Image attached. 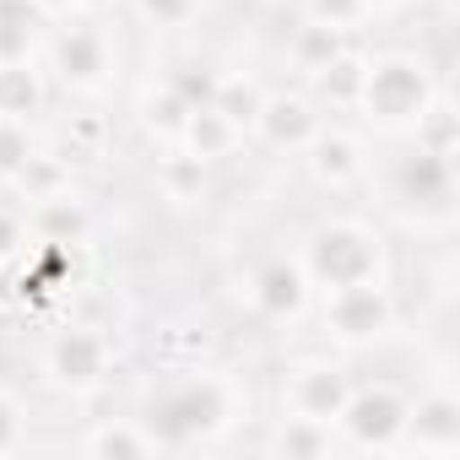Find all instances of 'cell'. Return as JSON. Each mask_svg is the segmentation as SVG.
Segmentation results:
<instances>
[{
  "label": "cell",
  "instance_id": "cell-26",
  "mask_svg": "<svg viewBox=\"0 0 460 460\" xmlns=\"http://www.w3.org/2000/svg\"><path fill=\"white\" fill-rule=\"evenodd\" d=\"M411 130H417V141H422V146H433V152L455 157V109H449V98H433Z\"/></svg>",
  "mask_w": 460,
  "mask_h": 460
},
{
  "label": "cell",
  "instance_id": "cell-23",
  "mask_svg": "<svg viewBox=\"0 0 460 460\" xmlns=\"http://www.w3.org/2000/svg\"><path fill=\"white\" fill-rule=\"evenodd\" d=\"M190 109H195V103H190L173 82H163V87H152V93H146V103H141V125H146L152 136L173 141V136H179V125L190 119Z\"/></svg>",
  "mask_w": 460,
  "mask_h": 460
},
{
  "label": "cell",
  "instance_id": "cell-19",
  "mask_svg": "<svg viewBox=\"0 0 460 460\" xmlns=\"http://www.w3.org/2000/svg\"><path fill=\"white\" fill-rule=\"evenodd\" d=\"M363 71H368V55H358V49H341L320 76H309L314 82V93H320V103H331V109H358V87H363Z\"/></svg>",
  "mask_w": 460,
  "mask_h": 460
},
{
  "label": "cell",
  "instance_id": "cell-32",
  "mask_svg": "<svg viewBox=\"0 0 460 460\" xmlns=\"http://www.w3.org/2000/svg\"><path fill=\"white\" fill-rule=\"evenodd\" d=\"M168 82H173V87H179V93H184L190 103H206V98H211V82H217V76H206V66H184V71H173Z\"/></svg>",
  "mask_w": 460,
  "mask_h": 460
},
{
  "label": "cell",
  "instance_id": "cell-15",
  "mask_svg": "<svg viewBox=\"0 0 460 460\" xmlns=\"http://www.w3.org/2000/svg\"><path fill=\"white\" fill-rule=\"evenodd\" d=\"M239 136H244V130H234V125H227L211 103H195L173 141H179V152H184V157H195V163H206V168H211V163H222L227 152L239 146Z\"/></svg>",
  "mask_w": 460,
  "mask_h": 460
},
{
  "label": "cell",
  "instance_id": "cell-20",
  "mask_svg": "<svg viewBox=\"0 0 460 460\" xmlns=\"http://www.w3.org/2000/svg\"><path fill=\"white\" fill-rule=\"evenodd\" d=\"M341 49H347V33H341V28H325V22H304V28L293 33V44H288L293 66H298L304 76H320Z\"/></svg>",
  "mask_w": 460,
  "mask_h": 460
},
{
  "label": "cell",
  "instance_id": "cell-14",
  "mask_svg": "<svg viewBox=\"0 0 460 460\" xmlns=\"http://www.w3.org/2000/svg\"><path fill=\"white\" fill-rule=\"evenodd\" d=\"M93 234V211L82 200V190H55L44 200H33L28 211V239H49V244H87Z\"/></svg>",
  "mask_w": 460,
  "mask_h": 460
},
{
  "label": "cell",
  "instance_id": "cell-5",
  "mask_svg": "<svg viewBox=\"0 0 460 460\" xmlns=\"http://www.w3.org/2000/svg\"><path fill=\"white\" fill-rule=\"evenodd\" d=\"M325 331L341 347H374L395 331V298L385 293V282L336 288L325 293Z\"/></svg>",
  "mask_w": 460,
  "mask_h": 460
},
{
  "label": "cell",
  "instance_id": "cell-21",
  "mask_svg": "<svg viewBox=\"0 0 460 460\" xmlns=\"http://www.w3.org/2000/svg\"><path fill=\"white\" fill-rule=\"evenodd\" d=\"M39 22L44 17L33 0H0V60H28Z\"/></svg>",
  "mask_w": 460,
  "mask_h": 460
},
{
  "label": "cell",
  "instance_id": "cell-18",
  "mask_svg": "<svg viewBox=\"0 0 460 460\" xmlns=\"http://www.w3.org/2000/svg\"><path fill=\"white\" fill-rule=\"evenodd\" d=\"M234 130H250L255 125V114H261V103H266V87L250 76V71H227V76H217L211 82V98H206Z\"/></svg>",
  "mask_w": 460,
  "mask_h": 460
},
{
  "label": "cell",
  "instance_id": "cell-29",
  "mask_svg": "<svg viewBox=\"0 0 460 460\" xmlns=\"http://www.w3.org/2000/svg\"><path fill=\"white\" fill-rule=\"evenodd\" d=\"M304 12H309V22H325V28H341V33H352L368 17L363 0H304Z\"/></svg>",
  "mask_w": 460,
  "mask_h": 460
},
{
  "label": "cell",
  "instance_id": "cell-12",
  "mask_svg": "<svg viewBox=\"0 0 460 460\" xmlns=\"http://www.w3.org/2000/svg\"><path fill=\"white\" fill-rule=\"evenodd\" d=\"M395 449L455 455V449H460V401H455L449 390L422 395V401L406 411V428H401V444H395Z\"/></svg>",
  "mask_w": 460,
  "mask_h": 460
},
{
  "label": "cell",
  "instance_id": "cell-3",
  "mask_svg": "<svg viewBox=\"0 0 460 460\" xmlns=\"http://www.w3.org/2000/svg\"><path fill=\"white\" fill-rule=\"evenodd\" d=\"M433 98H438V87H433V76H428V66L417 55H379V60H368L363 87H358L363 119L379 125V130H411Z\"/></svg>",
  "mask_w": 460,
  "mask_h": 460
},
{
  "label": "cell",
  "instance_id": "cell-25",
  "mask_svg": "<svg viewBox=\"0 0 460 460\" xmlns=\"http://www.w3.org/2000/svg\"><path fill=\"white\" fill-rule=\"evenodd\" d=\"M33 152H39V146H33V130H28L22 119H0V184H12V179L28 168Z\"/></svg>",
  "mask_w": 460,
  "mask_h": 460
},
{
  "label": "cell",
  "instance_id": "cell-4",
  "mask_svg": "<svg viewBox=\"0 0 460 460\" xmlns=\"http://www.w3.org/2000/svg\"><path fill=\"white\" fill-rule=\"evenodd\" d=\"M390 200L411 222H444L455 206V157L417 141L411 152H401L390 163Z\"/></svg>",
  "mask_w": 460,
  "mask_h": 460
},
{
  "label": "cell",
  "instance_id": "cell-1",
  "mask_svg": "<svg viewBox=\"0 0 460 460\" xmlns=\"http://www.w3.org/2000/svg\"><path fill=\"white\" fill-rule=\"evenodd\" d=\"M239 406H244V395H239V385L227 374L190 368V374H179V379L152 390L141 428L152 433L157 449H200V444L222 438L239 422Z\"/></svg>",
  "mask_w": 460,
  "mask_h": 460
},
{
  "label": "cell",
  "instance_id": "cell-8",
  "mask_svg": "<svg viewBox=\"0 0 460 460\" xmlns=\"http://www.w3.org/2000/svg\"><path fill=\"white\" fill-rule=\"evenodd\" d=\"M49 66H55L60 87H71V93H103L109 76H114L109 33H103V28H87V22L60 28L55 44H49Z\"/></svg>",
  "mask_w": 460,
  "mask_h": 460
},
{
  "label": "cell",
  "instance_id": "cell-11",
  "mask_svg": "<svg viewBox=\"0 0 460 460\" xmlns=\"http://www.w3.org/2000/svg\"><path fill=\"white\" fill-rule=\"evenodd\" d=\"M347 395H352L347 368H336V363H298V368H293V385H288V411H298V417H314V422H331V428H336V417H341Z\"/></svg>",
  "mask_w": 460,
  "mask_h": 460
},
{
  "label": "cell",
  "instance_id": "cell-27",
  "mask_svg": "<svg viewBox=\"0 0 460 460\" xmlns=\"http://www.w3.org/2000/svg\"><path fill=\"white\" fill-rule=\"evenodd\" d=\"M163 195L168 200H200L206 195V163H195V157H168L163 163Z\"/></svg>",
  "mask_w": 460,
  "mask_h": 460
},
{
  "label": "cell",
  "instance_id": "cell-10",
  "mask_svg": "<svg viewBox=\"0 0 460 460\" xmlns=\"http://www.w3.org/2000/svg\"><path fill=\"white\" fill-rule=\"evenodd\" d=\"M320 125L325 119H320V103L314 98H304V93H266V103H261V114H255L250 130L266 146H277V152H304Z\"/></svg>",
  "mask_w": 460,
  "mask_h": 460
},
{
  "label": "cell",
  "instance_id": "cell-9",
  "mask_svg": "<svg viewBox=\"0 0 460 460\" xmlns=\"http://www.w3.org/2000/svg\"><path fill=\"white\" fill-rule=\"evenodd\" d=\"M244 293H250V304H255V314H261V320L288 325V320H298V314L309 309V293H314V288H309V277H304V266H298V261L271 255V261H261V266L250 271Z\"/></svg>",
  "mask_w": 460,
  "mask_h": 460
},
{
  "label": "cell",
  "instance_id": "cell-2",
  "mask_svg": "<svg viewBox=\"0 0 460 460\" xmlns=\"http://www.w3.org/2000/svg\"><path fill=\"white\" fill-rule=\"evenodd\" d=\"M298 266H304L309 288H325V293L358 288V282H385V239L358 217H336L309 234Z\"/></svg>",
  "mask_w": 460,
  "mask_h": 460
},
{
  "label": "cell",
  "instance_id": "cell-16",
  "mask_svg": "<svg viewBox=\"0 0 460 460\" xmlns=\"http://www.w3.org/2000/svg\"><path fill=\"white\" fill-rule=\"evenodd\" d=\"M44 103H49V87H44V71L33 66V55L28 60H0V119H33V114H44Z\"/></svg>",
  "mask_w": 460,
  "mask_h": 460
},
{
  "label": "cell",
  "instance_id": "cell-6",
  "mask_svg": "<svg viewBox=\"0 0 460 460\" xmlns=\"http://www.w3.org/2000/svg\"><path fill=\"white\" fill-rule=\"evenodd\" d=\"M109 363H114V347L103 331H87V325H66L49 347H44V374L55 390L66 395H93L103 379H109Z\"/></svg>",
  "mask_w": 460,
  "mask_h": 460
},
{
  "label": "cell",
  "instance_id": "cell-7",
  "mask_svg": "<svg viewBox=\"0 0 460 460\" xmlns=\"http://www.w3.org/2000/svg\"><path fill=\"white\" fill-rule=\"evenodd\" d=\"M406 411H411V401L395 385H352L336 428L347 433L352 449H395L401 428H406Z\"/></svg>",
  "mask_w": 460,
  "mask_h": 460
},
{
  "label": "cell",
  "instance_id": "cell-33",
  "mask_svg": "<svg viewBox=\"0 0 460 460\" xmlns=\"http://www.w3.org/2000/svg\"><path fill=\"white\" fill-rule=\"evenodd\" d=\"M98 141H103V125L98 119H71V152L87 146V157H98Z\"/></svg>",
  "mask_w": 460,
  "mask_h": 460
},
{
  "label": "cell",
  "instance_id": "cell-30",
  "mask_svg": "<svg viewBox=\"0 0 460 460\" xmlns=\"http://www.w3.org/2000/svg\"><path fill=\"white\" fill-rule=\"evenodd\" d=\"M12 449H22V406L17 395L0 390V455H12Z\"/></svg>",
  "mask_w": 460,
  "mask_h": 460
},
{
  "label": "cell",
  "instance_id": "cell-28",
  "mask_svg": "<svg viewBox=\"0 0 460 460\" xmlns=\"http://www.w3.org/2000/svg\"><path fill=\"white\" fill-rule=\"evenodd\" d=\"M130 6L146 28H190L206 0H130Z\"/></svg>",
  "mask_w": 460,
  "mask_h": 460
},
{
  "label": "cell",
  "instance_id": "cell-35",
  "mask_svg": "<svg viewBox=\"0 0 460 460\" xmlns=\"http://www.w3.org/2000/svg\"><path fill=\"white\" fill-rule=\"evenodd\" d=\"M76 6H87V12H98V6H109V0H76Z\"/></svg>",
  "mask_w": 460,
  "mask_h": 460
},
{
  "label": "cell",
  "instance_id": "cell-31",
  "mask_svg": "<svg viewBox=\"0 0 460 460\" xmlns=\"http://www.w3.org/2000/svg\"><path fill=\"white\" fill-rule=\"evenodd\" d=\"M28 250V217L0 211V261H17Z\"/></svg>",
  "mask_w": 460,
  "mask_h": 460
},
{
  "label": "cell",
  "instance_id": "cell-22",
  "mask_svg": "<svg viewBox=\"0 0 460 460\" xmlns=\"http://www.w3.org/2000/svg\"><path fill=\"white\" fill-rule=\"evenodd\" d=\"M271 449L288 455V460H293V455H331V449H336V433H331V422H314V417L288 411V422L277 428Z\"/></svg>",
  "mask_w": 460,
  "mask_h": 460
},
{
  "label": "cell",
  "instance_id": "cell-34",
  "mask_svg": "<svg viewBox=\"0 0 460 460\" xmlns=\"http://www.w3.org/2000/svg\"><path fill=\"white\" fill-rule=\"evenodd\" d=\"M363 6H368V12H401L406 0H363Z\"/></svg>",
  "mask_w": 460,
  "mask_h": 460
},
{
  "label": "cell",
  "instance_id": "cell-24",
  "mask_svg": "<svg viewBox=\"0 0 460 460\" xmlns=\"http://www.w3.org/2000/svg\"><path fill=\"white\" fill-rule=\"evenodd\" d=\"M12 184L22 190V200H44V195H55V190H71V163H66V157H49V152H33L28 168H22Z\"/></svg>",
  "mask_w": 460,
  "mask_h": 460
},
{
  "label": "cell",
  "instance_id": "cell-13",
  "mask_svg": "<svg viewBox=\"0 0 460 460\" xmlns=\"http://www.w3.org/2000/svg\"><path fill=\"white\" fill-rule=\"evenodd\" d=\"M304 163H309V173H314L325 190H347V184H358L363 168H368L363 141H358L352 130H336V125H320V130H314V141L304 146Z\"/></svg>",
  "mask_w": 460,
  "mask_h": 460
},
{
  "label": "cell",
  "instance_id": "cell-17",
  "mask_svg": "<svg viewBox=\"0 0 460 460\" xmlns=\"http://www.w3.org/2000/svg\"><path fill=\"white\" fill-rule=\"evenodd\" d=\"M82 449H87L93 460H146V455H157L152 433H146L141 422H130V417H109V422L87 428Z\"/></svg>",
  "mask_w": 460,
  "mask_h": 460
}]
</instances>
